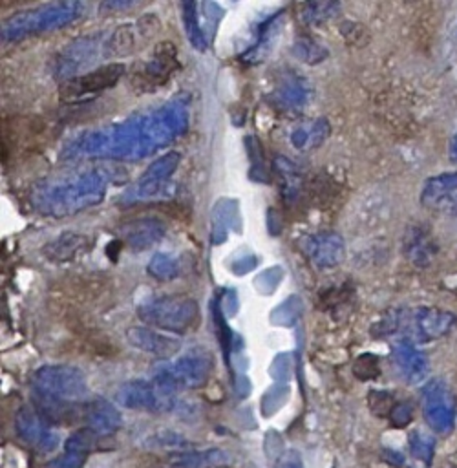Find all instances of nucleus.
<instances>
[{
  "instance_id": "6ab92c4d",
  "label": "nucleus",
  "mask_w": 457,
  "mask_h": 468,
  "mask_svg": "<svg viewBox=\"0 0 457 468\" xmlns=\"http://www.w3.org/2000/svg\"><path fill=\"white\" fill-rule=\"evenodd\" d=\"M272 468H303V461H302V455L296 450H285L274 461Z\"/></svg>"
},
{
  "instance_id": "7ed1b4c3",
  "label": "nucleus",
  "mask_w": 457,
  "mask_h": 468,
  "mask_svg": "<svg viewBox=\"0 0 457 468\" xmlns=\"http://www.w3.org/2000/svg\"><path fill=\"white\" fill-rule=\"evenodd\" d=\"M212 369V356L205 351H190L175 358L174 362H168L161 366L154 380L163 384L165 388L172 391L188 389V388H199L207 382Z\"/></svg>"
},
{
  "instance_id": "6e6552de",
  "label": "nucleus",
  "mask_w": 457,
  "mask_h": 468,
  "mask_svg": "<svg viewBox=\"0 0 457 468\" xmlns=\"http://www.w3.org/2000/svg\"><path fill=\"white\" fill-rule=\"evenodd\" d=\"M122 73H124V66L122 64H108V66H104L101 69H95L91 73L75 77V79L68 80L62 86V97L77 99V97H82L86 93L101 91L104 88L113 86Z\"/></svg>"
},
{
  "instance_id": "ddd939ff",
  "label": "nucleus",
  "mask_w": 457,
  "mask_h": 468,
  "mask_svg": "<svg viewBox=\"0 0 457 468\" xmlns=\"http://www.w3.org/2000/svg\"><path fill=\"white\" fill-rule=\"evenodd\" d=\"M126 338L133 347L155 356H170L181 347V342L177 338L154 333L146 327H130L126 331Z\"/></svg>"
},
{
  "instance_id": "f03ea898",
  "label": "nucleus",
  "mask_w": 457,
  "mask_h": 468,
  "mask_svg": "<svg viewBox=\"0 0 457 468\" xmlns=\"http://www.w3.org/2000/svg\"><path fill=\"white\" fill-rule=\"evenodd\" d=\"M143 322L166 331H186L197 325V303L186 296H159L139 305Z\"/></svg>"
},
{
  "instance_id": "9d476101",
  "label": "nucleus",
  "mask_w": 457,
  "mask_h": 468,
  "mask_svg": "<svg viewBox=\"0 0 457 468\" xmlns=\"http://www.w3.org/2000/svg\"><path fill=\"white\" fill-rule=\"evenodd\" d=\"M457 324V316L450 311L435 307H420L415 313V327L422 340H437L452 333Z\"/></svg>"
},
{
  "instance_id": "9b49d317",
  "label": "nucleus",
  "mask_w": 457,
  "mask_h": 468,
  "mask_svg": "<svg viewBox=\"0 0 457 468\" xmlns=\"http://www.w3.org/2000/svg\"><path fill=\"white\" fill-rule=\"evenodd\" d=\"M95 435L90 428H82L68 437L64 452L49 461V468H80L95 444Z\"/></svg>"
},
{
  "instance_id": "a211bd4d",
  "label": "nucleus",
  "mask_w": 457,
  "mask_h": 468,
  "mask_svg": "<svg viewBox=\"0 0 457 468\" xmlns=\"http://www.w3.org/2000/svg\"><path fill=\"white\" fill-rule=\"evenodd\" d=\"M411 417H413V411H411V406L408 402H400V404H395L391 406V411H389V420L393 426L397 428H404L406 424L411 422Z\"/></svg>"
},
{
  "instance_id": "4468645a",
  "label": "nucleus",
  "mask_w": 457,
  "mask_h": 468,
  "mask_svg": "<svg viewBox=\"0 0 457 468\" xmlns=\"http://www.w3.org/2000/svg\"><path fill=\"white\" fill-rule=\"evenodd\" d=\"M84 420H86L88 428L97 435L113 433L121 428V422H122L117 408L101 397H97L86 404Z\"/></svg>"
},
{
  "instance_id": "f8f14e48",
  "label": "nucleus",
  "mask_w": 457,
  "mask_h": 468,
  "mask_svg": "<svg viewBox=\"0 0 457 468\" xmlns=\"http://www.w3.org/2000/svg\"><path fill=\"white\" fill-rule=\"evenodd\" d=\"M402 252L413 265L426 267L433 261L437 245L428 230L420 225H411L402 238Z\"/></svg>"
},
{
  "instance_id": "0eeeda50",
  "label": "nucleus",
  "mask_w": 457,
  "mask_h": 468,
  "mask_svg": "<svg viewBox=\"0 0 457 468\" xmlns=\"http://www.w3.org/2000/svg\"><path fill=\"white\" fill-rule=\"evenodd\" d=\"M15 426L18 437L40 452H49L58 444V435L49 428V422L29 406L16 413Z\"/></svg>"
},
{
  "instance_id": "f3484780",
  "label": "nucleus",
  "mask_w": 457,
  "mask_h": 468,
  "mask_svg": "<svg viewBox=\"0 0 457 468\" xmlns=\"http://www.w3.org/2000/svg\"><path fill=\"white\" fill-rule=\"evenodd\" d=\"M183 22H185L186 35H188L192 46L203 48V35H201V29L197 27V18H196V4H192V2L183 4Z\"/></svg>"
},
{
  "instance_id": "1a4fd4ad",
  "label": "nucleus",
  "mask_w": 457,
  "mask_h": 468,
  "mask_svg": "<svg viewBox=\"0 0 457 468\" xmlns=\"http://www.w3.org/2000/svg\"><path fill=\"white\" fill-rule=\"evenodd\" d=\"M393 364L409 384L424 380L430 369L426 355L408 340H400L393 346Z\"/></svg>"
},
{
  "instance_id": "f257e3e1",
  "label": "nucleus",
  "mask_w": 457,
  "mask_h": 468,
  "mask_svg": "<svg viewBox=\"0 0 457 468\" xmlns=\"http://www.w3.org/2000/svg\"><path fill=\"white\" fill-rule=\"evenodd\" d=\"M35 393L49 404L60 406L82 400L88 393L86 378L80 369L73 366H44L33 375Z\"/></svg>"
},
{
  "instance_id": "423d86ee",
  "label": "nucleus",
  "mask_w": 457,
  "mask_h": 468,
  "mask_svg": "<svg viewBox=\"0 0 457 468\" xmlns=\"http://www.w3.org/2000/svg\"><path fill=\"white\" fill-rule=\"evenodd\" d=\"M420 203L433 212L457 216V172L430 177L422 186Z\"/></svg>"
},
{
  "instance_id": "dca6fc26",
  "label": "nucleus",
  "mask_w": 457,
  "mask_h": 468,
  "mask_svg": "<svg viewBox=\"0 0 457 468\" xmlns=\"http://www.w3.org/2000/svg\"><path fill=\"white\" fill-rule=\"evenodd\" d=\"M433 439L422 431H413L409 435V446H411V453L420 459L422 463L430 464L433 459Z\"/></svg>"
},
{
  "instance_id": "20e7f679",
  "label": "nucleus",
  "mask_w": 457,
  "mask_h": 468,
  "mask_svg": "<svg viewBox=\"0 0 457 468\" xmlns=\"http://www.w3.org/2000/svg\"><path fill=\"white\" fill-rule=\"evenodd\" d=\"M457 399L442 378H431L422 388V415L433 431L448 433L455 424Z\"/></svg>"
},
{
  "instance_id": "39448f33",
  "label": "nucleus",
  "mask_w": 457,
  "mask_h": 468,
  "mask_svg": "<svg viewBox=\"0 0 457 468\" xmlns=\"http://www.w3.org/2000/svg\"><path fill=\"white\" fill-rule=\"evenodd\" d=\"M117 400L128 410L141 411H170L175 406V391L165 388L157 380H130L117 391Z\"/></svg>"
},
{
  "instance_id": "aec40b11",
  "label": "nucleus",
  "mask_w": 457,
  "mask_h": 468,
  "mask_svg": "<svg viewBox=\"0 0 457 468\" xmlns=\"http://www.w3.org/2000/svg\"><path fill=\"white\" fill-rule=\"evenodd\" d=\"M450 159L452 163H457V133L450 141Z\"/></svg>"
},
{
  "instance_id": "2eb2a0df",
  "label": "nucleus",
  "mask_w": 457,
  "mask_h": 468,
  "mask_svg": "<svg viewBox=\"0 0 457 468\" xmlns=\"http://www.w3.org/2000/svg\"><path fill=\"white\" fill-rule=\"evenodd\" d=\"M223 453L218 450L212 452H190V453H181L177 457H174V464L177 468H201V466H208L214 461H221Z\"/></svg>"
}]
</instances>
